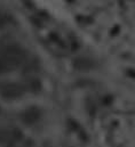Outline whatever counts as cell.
<instances>
[{"label":"cell","mask_w":135,"mask_h":147,"mask_svg":"<svg viewBox=\"0 0 135 147\" xmlns=\"http://www.w3.org/2000/svg\"><path fill=\"white\" fill-rule=\"evenodd\" d=\"M5 24H6V17L3 14L0 13V28H2Z\"/></svg>","instance_id":"cell-1"}]
</instances>
